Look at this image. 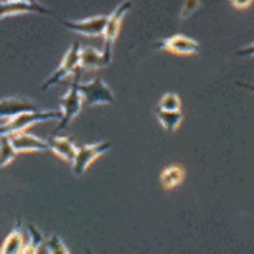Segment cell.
<instances>
[{
    "instance_id": "obj_1",
    "label": "cell",
    "mask_w": 254,
    "mask_h": 254,
    "mask_svg": "<svg viewBox=\"0 0 254 254\" xmlns=\"http://www.w3.org/2000/svg\"><path fill=\"white\" fill-rule=\"evenodd\" d=\"M79 75H81V73L75 75V79H73V83L70 84L67 94L61 97L62 118L59 119V124H58V127H56V130L53 132V135H58L64 129H67V126L79 115V111H81V108H83L84 97H83V94H81V91H79V87H78Z\"/></svg>"
},
{
    "instance_id": "obj_2",
    "label": "cell",
    "mask_w": 254,
    "mask_h": 254,
    "mask_svg": "<svg viewBox=\"0 0 254 254\" xmlns=\"http://www.w3.org/2000/svg\"><path fill=\"white\" fill-rule=\"evenodd\" d=\"M81 70H83L81 68V45L78 42H73L68 48V51L65 53V56L62 58L59 67L56 68L50 75V78L42 84V91H48L51 86L59 84L71 73H81Z\"/></svg>"
},
{
    "instance_id": "obj_3",
    "label": "cell",
    "mask_w": 254,
    "mask_h": 254,
    "mask_svg": "<svg viewBox=\"0 0 254 254\" xmlns=\"http://www.w3.org/2000/svg\"><path fill=\"white\" fill-rule=\"evenodd\" d=\"M62 111L61 110H35V111H26L18 116L11 118L10 121L2 124V135H11L21 130H27L30 126L43 121H51V119H61Z\"/></svg>"
},
{
    "instance_id": "obj_4",
    "label": "cell",
    "mask_w": 254,
    "mask_h": 254,
    "mask_svg": "<svg viewBox=\"0 0 254 254\" xmlns=\"http://www.w3.org/2000/svg\"><path fill=\"white\" fill-rule=\"evenodd\" d=\"M132 2L130 0H124V2L119 3L113 11L110 13L108 16V22H107V27L105 32H103V56L105 59L108 61V64L113 59V48H115V42L119 35V29H121V22L124 19V16L127 14V11L130 10Z\"/></svg>"
},
{
    "instance_id": "obj_5",
    "label": "cell",
    "mask_w": 254,
    "mask_h": 254,
    "mask_svg": "<svg viewBox=\"0 0 254 254\" xmlns=\"http://www.w3.org/2000/svg\"><path fill=\"white\" fill-rule=\"evenodd\" d=\"M78 87L81 91L84 103L87 107H97V105H113L116 95L110 89V86L103 81L102 78H94L89 83H79Z\"/></svg>"
},
{
    "instance_id": "obj_6",
    "label": "cell",
    "mask_w": 254,
    "mask_h": 254,
    "mask_svg": "<svg viewBox=\"0 0 254 254\" xmlns=\"http://www.w3.org/2000/svg\"><path fill=\"white\" fill-rule=\"evenodd\" d=\"M108 16L110 14L91 16L84 19H62V26L84 37H100L105 32Z\"/></svg>"
},
{
    "instance_id": "obj_7",
    "label": "cell",
    "mask_w": 254,
    "mask_h": 254,
    "mask_svg": "<svg viewBox=\"0 0 254 254\" xmlns=\"http://www.w3.org/2000/svg\"><path fill=\"white\" fill-rule=\"evenodd\" d=\"M153 48L157 51H169L172 54L190 56V54H197L200 51V43L188 35L177 34V35L159 40V42H156L153 45Z\"/></svg>"
},
{
    "instance_id": "obj_8",
    "label": "cell",
    "mask_w": 254,
    "mask_h": 254,
    "mask_svg": "<svg viewBox=\"0 0 254 254\" xmlns=\"http://www.w3.org/2000/svg\"><path fill=\"white\" fill-rule=\"evenodd\" d=\"M110 148H111L110 141H97V143H89V145L78 146L76 157H75L73 164H71V170H73L76 177L83 175L87 167H89L99 156L107 153Z\"/></svg>"
},
{
    "instance_id": "obj_9",
    "label": "cell",
    "mask_w": 254,
    "mask_h": 254,
    "mask_svg": "<svg viewBox=\"0 0 254 254\" xmlns=\"http://www.w3.org/2000/svg\"><path fill=\"white\" fill-rule=\"evenodd\" d=\"M40 110L37 103L22 97V95H10V97H3L2 99V108H0V119H2V124L10 121L11 118L18 116L21 113H26V111H35Z\"/></svg>"
},
{
    "instance_id": "obj_10",
    "label": "cell",
    "mask_w": 254,
    "mask_h": 254,
    "mask_svg": "<svg viewBox=\"0 0 254 254\" xmlns=\"http://www.w3.org/2000/svg\"><path fill=\"white\" fill-rule=\"evenodd\" d=\"M29 13L53 14L50 8L43 6L42 3H32L29 0H2V11H0V18L2 19L8 18V16L29 14Z\"/></svg>"
},
{
    "instance_id": "obj_11",
    "label": "cell",
    "mask_w": 254,
    "mask_h": 254,
    "mask_svg": "<svg viewBox=\"0 0 254 254\" xmlns=\"http://www.w3.org/2000/svg\"><path fill=\"white\" fill-rule=\"evenodd\" d=\"M8 137H10L14 148L18 149V153H30V151H40V153H43V151H50L48 140L40 138L27 130L16 132L8 135Z\"/></svg>"
},
{
    "instance_id": "obj_12",
    "label": "cell",
    "mask_w": 254,
    "mask_h": 254,
    "mask_svg": "<svg viewBox=\"0 0 254 254\" xmlns=\"http://www.w3.org/2000/svg\"><path fill=\"white\" fill-rule=\"evenodd\" d=\"M48 143H50V151H53L56 156L64 159L68 164H73L78 153V146L70 137H59V133L51 135L48 138Z\"/></svg>"
},
{
    "instance_id": "obj_13",
    "label": "cell",
    "mask_w": 254,
    "mask_h": 254,
    "mask_svg": "<svg viewBox=\"0 0 254 254\" xmlns=\"http://www.w3.org/2000/svg\"><path fill=\"white\" fill-rule=\"evenodd\" d=\"M26 229V227H24ZM24 229H21V219L16 221V226L14 229L11 230L8 237L5 238L3 242V246L0 253L2 254H18V253H22L24 248H26L27 245V240L26 237H24Z\"/></svg>"
},
{
    "instance_id": "obj_14",
    "label": "cell",
    "mask_w": 254,
    "mask_h": 254,
    "mask_svg": "<svg viewBox=\"0 0 254 254\" xmlns=\"http://www.w3.org/2000/svg\"><path fill=\"white\" fill-rule=\"evenodd\" d=\"M108 65V61L105 59L103 53L97 51L92 46L81 48V68L92 71L97 68H103Z\"/></svg>"
},
{
    "instance_id": "obj_15",
    "label": "cell",
    "mask_w": 254,
    "mask_h": 254,
    "mask_svg": "<svg viewBox=\"0 0 254 254\" xmlns=\"http://www.w3.org/2000/svg\"><path fill=\"white\" fill-rule=\"evenodd\" d=\"M156 118L164 127V130L167 132H175L183 123V119H185L181 110H162V108H156Z\"/></svg>"
},
{
    "instance_id": "obj_16",
    "label": "cell",
    "mask_w": 254,
    "mask_h": 254,
    "mask_svg": "<svg viewBox=\"0 0 254 254\" xmlns=\"http://www.w3.org/2000/svg\"><path fill=\"white\" fill-rule=\"evenodd\" d=\"M185 169H183L181 165H170L167 167V169H164L161 172V177H159V180H161V185L164 189L170 190L173 188L180 186L183 181H185Z\"/></svg>"
},
{
    "instance_id": "obj_17",
    "label": "cell",
    "mask_w": 254,
    "mask_h": 254,
    "mask_svg": "<svg viewBox=\"0 0 254 254\" xmlns=\"http://www.w3.org/2000/svg\"><path fill=\"white\" fill-rule=\"evenodd\" d=\"M27 234H29V240L26 248H24L22 253H38L43 250L45 245V237L40 230L34 226V224H27Z\"/></svg>"
},
{
    "instance_id": "obj_18",
    "label": "cell",
    "mask_w": 254,
    "mask_h": 254,
    "mask_svg": "<svg viewBox=\"0 0 254 254\" xmlns=\"http://www.w3.org/2000/svg\"><path fill=\"white\" fill-rule=\"evenodd\" d=\"M18 149L14 148L8 135H2V148H0V165L6 167L10 162H13V159L18 156Z\"/></svg>"
},
{
    "instance_id": "obj_19",
    "label": "cell",
    "mask_w": 254,
    "mask_h": 254,
    "mask_svg": "<svg viewBox=\"0 0 254 254\" xmlns=\"http://www.w3.org/2000/svg\"><path fill=\"white\" fill-rule=\"evenodd\" d=\"M42 251L53 253V254H68V248L58 234H51L46 238Z\"/></svg>"
},
{
    "instance_id": "obj_20",
    "label": "cell",
    "mask_w": 254,
    "mask_h": 254,
    "mask_svg": "<svg viewBox=\"0 0 254 254\" xmlns=\"http://www.w3.org/2000/svg\"><path fill=\"white\" fill-rule=\"evenodd\" d=\"M157 108H162V110H181V99L178 97L177 94L167 92V94L162 95L161 100H159Z\"/></svg>"
},
{
    "instance_id": "obj_21",
    "label": "cell",
    "mask_w": 254,
    "mask_h": 254,
    "mask_svg": "<svg viewBox=\"0 0 254 254\" xmlns=\"http://www.w3.org/2000/svg\"><path fill=\"white\" fill-rule=\"evenodd\" d=\"M200 0H185V3L181 6L180 18L181 19H189L190 16H194L198 10H200Z\"/></svg>"
},
{
    "instance_id": "obj_22",
    "label": "cell",
    "mask_w": 254,
    "mask_h": 254,
    "mask_svg": "<svg viewBox=\"0 0 254 254\" xmlns=\"http://www.w3.org/2000/svg\"><path fill=\"white\" fill-rule=\"evenodd\" d=\"M237 56H240V58H250V56H254V43L242 48V50H238Z\"/></svg>"
},
{
    "instance_id": "obj_23",
    "label": "cell",
    "mask_w": 254,
    "mask_h": 254,
    "mask_svg": "<svg viewBox=\"0 0 254 254\" xmlns=\"http://www.w3.org/2000/svg\"><path fill=\"white\" fill-rule=\"evenodd\" d=\"M230 3H232L237 10H245V8H248L253 3V0H230Z\"/></svg>"
},
{
    "instance_id": "obj_24",
    "label": "cell",
    "mask_w": 254,
    "mask_h": 254,
    "mask_svg": "<svg viewBox=\"0 0 254 254\" xmlns=\"http://www.w3.org/2000/svg\"><path fill=\"white\" fill-rule=\"evenodd\" d=\"M237 84H238V86H242V87H246V89H250L251 92H254V84H248V83H240V81H238Z\"/></svg>"
},
{
    "instance_id": "obj_25",
    "label": "cell",
    "mask_w": 254,
    "mask_h": 254,
    "mask_svg": "<svg viewBox=\"0 0 254 254\" xmlns=\"http://www.w3.org/2000/svg\"><path fill=\"white\" fill-rule=\"evenodd\" d=\"M29 2H32V3H40L38 0H29Z\"/></svg>"
}]
</instances>
